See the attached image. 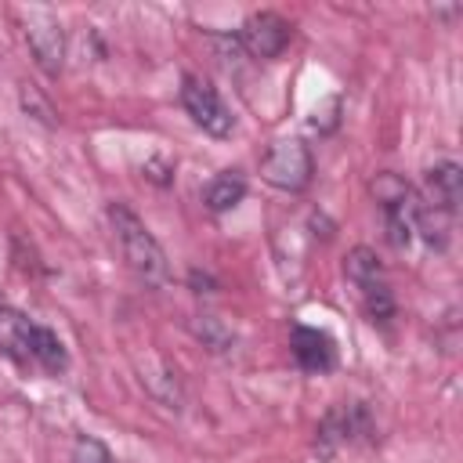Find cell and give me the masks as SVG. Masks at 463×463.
Returning <instances> with one entry per match:
<instances>
[{
    "label": "cell",
    "instance_id": "7a4b0ae2",
    "mask_svg": "<svg viewBox=\"0 0 463 463\" xmlns=\"http://www.w3.org/2000/svg\"><path fill=\"white\" fill-rule=\"evenodd\" d=\"M311 174H315V159H311L307 145L297 137H282V141L268 145V152L260 156V177L271 188L304 192L311 184Z\"/></svg>",
    "mask_w": 463,
    "mask_h": 463
},
{
    "label": "cell",
    "instance_id": "e0dca14e",
    "mask_svg": "<svg viewBox=\"0 0 463 463\" xmlns=\"http://www.w3.org/2000/svg\"><path fill=\"white\" fill-rule=\"evenodd\" d=\"M18 101H22V109H25L33 119H40L43 127H58V112H54V105H51L33 83H22V87H18Z\"/></svg>",
    "mask_w": 463,
    "mask_h": 463
},
{
    "label": "cell",
    "instance_id": "7c38bea8",
    "mask_svg": "<svg viewBox=\"0 0 463 463\" xmlns=\"http://www.w3.org/2000/svg\"><path fill=\"white\" fill-rule=\"evenodd\" d=\"M192 336L206 347V351H213V354H232L235 351V329L224 322V318H217V315H210V311H199V315H192Z\"/></svg>",
    "mask_w": 463,
    "mask_h": 463
},
{
    "label": "cell",
    "instance_id": "ba28073f",
    "mask_svg": "<svg viewBox=\"0 0 463 463\" xmlns=\"http://www.w3.org/2000/svg\"><path fill=\"white\" fill-rule=\"evenodd\" d=\"M293 358L300 362V369L307 373H326L336 362V347L322 329L311 326H297L293 329Z\"/></svg>",
    "mask_w": 463,
    "mask_h": 463
},
{
    "label": "cell",
    "instance_id": "52a82bcc",
    "mask_svg": "<svg viewBox=\"0 0 463 463\" xmlns=\"http://www.w3.org/2000/svg\"><path fill=\"white\" fill-rule=\"evenodd\" d=\"M427 192H430V206H438L452 217L463 203V170H459V163H452V159L434 163L427 170Z\"/></svg>",
    "mask_w": 463,
    "mask_h": 463
},
{
    "label": "cell",
    "instance_id": "ac0fdd59",
    "mask_svg": "<svg viewBox=\"0 0 463 463\" xmlns=\"http://www.w3.org/2000/svg\"><path fill=\"white\" fill-rule=\"evenodd\" d=\"M69 463H116V459H112V452H109V445H105L101 438H94V434H80V438L72 441Z\"/></svg>",
    "mask_w": 463,
    "mask_h": 463
},
{
    "label": "cell",
    "instance_id": "9a60e30c",
    "mask_svg": "<svg viewBox=\"0 0 463 463\" xmlns=\"http://www.w3.org/2000/svg\"><path fill=\"white\" fill-rule=\"evenodd\" d=\"M344 271H347V279H351L358 289H365V286H373V282H383V264H380L376 250H369V246H354V250H347V257H344Z\"/></svg>",
    "mask_w": 463,
    "mask_h": 463
},
{
    "label": "cell",
    "instance_id": "4fadbf2b",
    "mask_svg": "<svg viewBox=\"0 0 463 463\" xmlns=\"http://www.w3.org/2000/svg\"><path fill=\"white\" fill-rule=\"evenodd\" d=\"M33 365H40L47 373H65L69 369V351L58 340V333L47 329V326H33Z\"/></svg>",
    "mask_w": 463,
    "mask_h": 463
},
{
    "label": "cell",
    "instance_id": "3957f363",
    "mask_svg": "<svg viewBox=\"0 0 463 463\" xmlns=\"http://www.w3.org/2000/svg\"><path fill=\"white\" fill-rule=\"evenodd\" d=\"M181 105L184 112L192 116L195 127H203L210 137H228L235 130V116L232 109L224 105V98L203 80V76H184L181 80Z\"/></svg>",
    "mask_w": 463,
    "mask_h": 463
},
{
    "label": "cell",
    "instance_id": "2e32d148",
    "mask_svg": "<svg viewBox=\"0 0 463 463\" xmlns=\"http://www.w3.org/2000/svg\"><path fill=\"white\" fill-rule=\"evenodd\" d=\"M362 300H365V315H369L373 322H391V318H394V293H391L387 279L365 286V289H362Z\"/></svg>",
    "mask_w": 463,
    "mask_h": 463
},
{
    "label": "cell",
    "instance_id": "6da1fadb",
    "mask_svg": "<svg viewBox=\"0 0 463 463\" xmlns=\"http://www.w3.org/2000/svg\"><path fill=\"white\" fill-rule=\"evenodd\" d=\"M109 224L116 232V242L123 250V260L145 286H170V260L159 246V239L145 228V221L127 203H109Z\"/></svg>",
    "mask_w": 463,
    "mask_h": 463
},
{
    "label": "cell",
    "instance_id": "277c9868",
    "mask_svg": "<svg viewBox=\"0 0 463 463\" xmlns=\"http://www.w3.org/2000/svg\"><path fill=\"white\" fill-rule=\"evenodd\" d=\"M22 36L33 51V61L47 72V76H58L65 69V29L61 22L51 14V11H29L22 18Z\"/></svg>",
    "mask_w": 463,
    "mask_h": 463
},
{
    "label": "cell",
    "instance_id": "5bb4252c",
    "mask_svg": "<svg viewBox=\"0 0 463 463\" xmlns=\"http://www.w3.org/2000/svg\"><path fill=\"white\" fill-rule=\"evenodd\" d=\"M412 232H420L427 246L445 250V242H449V213L420 199L416 203V213H412Z\"/></svg>",
    "mask_w": 463,
    "mask_h": 463
},
{
    "label": "cell",
    "instance_id": "8992f818",
    "mask_svg": "<svg viewBox=\"0 0 463 463\" xmlns=\"http://www.w3.org/2000/svg\"><path fill=\"white\" fill-rule=\"evenodd\" d=\"M33 326L22 311L14 307H0V354L18 362V365H33Z\"/></svg>",
    "mask_w": 463,
    "mask_h": 463
},
{
    "label": "cell",
    "instance_id": "9c48e42d",
    "mask_svg": "<svg viewBox=\"0 0 463 463\" xmlns=\"http://www.w3.org/2000/svg\"><path fill=\"white\" fill-rule=\"evenodd\" d=\"M369 195L380 203L383 213H416V203H420L412 184L402 174H394V170H380L369 181Z\"/></svg>",
    "mask_w": 463,
    "mask_h": 463
},
{
    "label": "cell",
    "instance_id": "d6986e66",
    "mask_svg": "<svg viewBox=\"0 0 463 463\" xmlns=\"http://www.w3.org/2000/svg\"><path fill=\"white\" fill-rule=\"evenodd\" d=\"M141 177H148L152 184H170L174 181V159L166 156H152L141 163Z\"/></svg>",
    "mask_w": 463,
    "mask_h": 463
},
{
    "label": "cell",
    "instance_id": "5b68a950",
    "mask_svg": "<svg viewBox=\"0 0 463 463\" xmlns=\"http://www.w3.org/2000/svg\"><path fill=\"white\" fill-rule=\"evenodd\" d=\"M289 33L293 29H289V22L282 14H275V11H253L242 22V29H239V43H242L246 54H253L260 61H271V58H279L286 51Z\"/></svg>",
    "mask_w": 463,
    "mask_h": 463
},
{
    "label": "cell",
    "instance_id": "ffe728a7",
    "mask_svg": "<svg viewBox=\"0 0 463 463\" xmlns=\"http://www.w3.org/2000/svg\"><path fill=\"white\" fill-rule=\"evenodd\" d=\"M336 112H340V101H336V98H329L326 112H322V116H315L311 123H315L318 130H333V127H336Z\"/></svg>",
    "mask_w": 463,
    "mask_h": 463
},
{
    "label": "cell",
    "instance_id": "30bf717a",
    "mask_svg": "<svg viewBox=\"0 0 463 463\" xmlns=\"http://www.w3.org/2000/svg\"><path fill=\"white\" fill-rule=\"evenodd\" d=\"M351 441H354V434H351V412H347V405H333L318 420V427H315V449H318L322 459H333Z\"/></svg>",
    "mask_w": 463,
    "mask_h": 463
},
{
    "label": "cell",
    "instance_id": "8fae6325",
    "mask_svg": "<svg viewBox=\"0 0 463 463\" xmlns=\"http://www.w3.org/2000/svg\"><path fill=\"white\" fill-rule=\"evenodd\" d=\"M242 199H246V177H242L239 170L217 174V177L206 184V192H203V203H206V210H213V213H228V210H235Z\"/></svg>",
    "mask_w": 463,
    "mask_h": 463
}]
</instances>
